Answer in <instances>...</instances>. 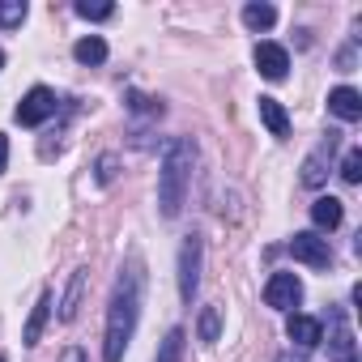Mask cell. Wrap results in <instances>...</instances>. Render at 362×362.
I'll list each match as a JSON object with an SVG mask.
<instances>
[{
  "mask_svg": "<svg viewBox=\"0 0 362 362\" xmlns=\"http://www.w3.org/2000/svg\"><path fill=\"white\" fill-rule=\"evenodd\" d=\"M141 294H145V264L141 256H128V264L115 277L111 303H107V332H103V362H124V349L141 320Z\"/></svg>",
  "mask_w": 362,
  "mask_h": 362,
  "instance_id": "obj_1",
  "label": "cell"
},
{
  "mask_svg": "<svg viewBox=\"0 0 362 362\" xmlns=\"http://www.w3.org/2000/svg\"><path fill=\"white\" fill-rule=\"evenodd\" d=\"M192 166H197V141L192 136H175L162 153V170H158V205L162 218H179L192 184Z\"/></svg>",
  "mask_w": 362,
  "mask_h": 362,
  "instance_id": "obj_2",
  "label": "cell"
},
{
  "mask_svg": "<svg viewBox=\"0 0 362 362\" xmlns=\"http://www.w3.org/2000/svg\"><path fill=\"white\" fill-rule=\"evenodd\" d=\"M341 149V132L337 128H328L324 136H320V145L303 158V188H324L328 184V170H332V153Z\"/></svg>",
  "mask_w": 362,
  "mask_h": 362,
  "instance_id": "obj_3",
  "label": "cell"
},
{
  "mask_svg": "<svg viewBox=\"0 0 362 362\" xmlns=\"http://www.w3.org/2000/svg\"><path fill=\"white\" fill-rule=\"evenodd\" d=\"M201 256H205V239L192 230L184 239V247H179V298L184 303H192L201 290Z\"/></svg>",
  "mask_w": 362,
  "mask_h": 362,
  "instance_id": "obj_4",
  "label": "cell"
},
{
  "mask_svg": "<svg viewBox=\"0 0 362 362\" xmlns=\"http://www.w3.org/2000/svg\"><path fill=\"white\" fill-rule=\"evenodd\" d=\"M56 115V90H47V86H35L22 103H18V111H13V119L22 124V128H39L43 119H52Z\"/></svg>",
  "mask_w": 362,
  "mask_h": 362,
  "instance_id": "obj_5",
  "label": "cell"
},
{
  "mask_svg": "<svg viewBox=\"0 0 362 362\" xmlns=\"http://www.w3.org/2000/svg\"><path fill=\"white\" fill-rule=\"evenodd\" d=\"M264 303H269L273 311H294V307L303 303V281H298L294 273H273L269 286H264Z\"/></svg>",
  "mask_w": 362,
  "mask_h": 362,
  "instance_id": "obj_6",
  "label": "cell"
},
{
  "mask_svg": "<svg viewBox=\"0 0 362 362\" xmlns=\"http://www.w3.org/2000/svg\"><path fill=\"white\" fill-rule=\"evenodd\" d=\"M290 256L303 260V264H311V269H328V264H332L328 239H320V235H311V230H298V235L290 239Z\"/></svg>",
  "mask_w": 362,
  "mask_h": 362,
  "instance_id": "obj_7",
  "label": "cell"
},
{
  "mask_svg": "<svg viewBox=\"0 0 362 362\" xmlns=\"http://www.w3.org/2000/svg\"><path fill=\"white\" fill-rule=\"evenodd\" d=\"M328 358L332 362H358V341L345 324V311H332L328 315Z\"/></svg>",
  "mask_w": 362,
  "mask_h": 362,
  "instance_id": "obj_8",
  "label": "cell"
},
{
  "mask_svg": "<svg viewBox=\"0 0 362 362\" xmlns=\"http://www.w3.org/2000/svg\"><path fill=\"white\" fill-rule=\"evenodd\" d=\"M256 69L264 81H286V69H290V52L281 43H256Z\"/></svg>",
  "mask_w": 362,
  "mask_h": 362,
  "instance_id": "obj_9",
  "label": "cell"
},
{
  "mask_svg": "<svg viewBox=\"0 0 362 362\" xmlns=\"http://www.w3.org/2000/svg\"><path fill=\"white\" fill-rule=\"evenodd\" d=\"M286 337L298 345V349H315L320 341H324V320H315V315H290L286 320Z\"/></svg>",
  "mask_w": 362,
  "mask_h": 362,
  "instance_id": "obj_10",
  "label": "cell"
},
{
  "mask_svg": "<svg viewBox=\"0 0 362 362\" xmlns=\"http://www.w3.org/2000/svg\"><path fill=\"white\" fill-rule=\"evenodd\" d=\"M328 111H332L341 124H354V119H362V94H358L354 86H337V90L328 94Z\"/></svg>",
  "mask_w": 362,
  "mask_h": 362,
  "instance_id": "obj_11",
  "label": "cell"
},
{
  "mask_svg": "<svg viewBox=\"0 0 362 362\" xmlns=\"http://www.w3.org/2000/svg\"><path fill=\"white\" fill-rule=\"evenodd\" d=\"M256 111H260V124L277 136V141H286L290 136V115H286V107L277 103V98H269V94H260V103H256Z\"/></svg>",
  "mask_w": 362,
  "mask_h": 362,
  "instance_id": "obj_12",
  "label": "cell"
},
{
  "mask_svg": "<svg viewBox=\"0 0 362 362\" xmlns=\"http://www.w3.org/2000/svg\"><path fill=\"white\" fill-rule=\"evenodd\" d=\"M86 273L90 269H77L73 277H69V290H64V298H60V320L69 324V320H77V311H81V294H86Z\"/></svg>",
  "mask_w": 362,
  "mask_h": 362,
  "instance_id": "obj_13",
  "label": "cell"
},
{
  "mask_svg": "<svg viewBox=\"0 0 362 362\" xmlns=\"http://www.w3.org/2000/svg\"><path fill=\"white\" fill-rule=\"evenodd\" d=\"M47 315H52V290H43V294H39V303H35V311H30V320H26L22 345H39V337H43V324H47Z\"/></svg>",
  "mask_w": 362,
  "mask_h": 362,
  "instance_id": "obj_14",
  "label": "cell"
},
{
  "mask_svg": "<svg viewBox=\"0 0 362 362\" xmlns=\"http://www.w3.org/2000/svg\"><path fill=\"white\" fill-rule=\"evenodd\" d=\"M341 218H345V209H341V201H337V197H320V201L311 205V222H315L320 230H337V226H341Z\"/></svg>",
  "mask_w": 362,
  "mask_h": 362,
  "instance_id": "obj_15",
  "label": "cell"
},
{
  "mask_svg": "<svg viewBox=\"0 0 362 362\" xmlns=\"http://www.w3.org/2000/svg\"><path fill=\"white\" fill-rule=\"evenodd\" d=\"M73 60H77V64H103V60H107V43H103L98 35H86V39L73 43Z\"/></svg>",
  "mask_w": 362,
  "mask_h": 362,
  "instance_id": "obj_16",
  "label": "cell"
},
{
  "mask_svg": "<svg viewBox=\"0 0 362 362\" xmlns=\"http://www.w3.org/2000/svg\"><path fill=\"white\" fill-rule=\"evenodd\" d=\"M273 22H277V9L273 5H264V0H260V5H243V26L247 30H273Z\"/></svg>",
  "mask_w": 362,
  "mask_h": 362,
  "instance_id": "obj_17",
  "label": "cell"
},
{
  "mask_svg": "<svg viewBox=\"0 0 362 362\" xmlns=\"http://www.w3.org/2000/svg\"><path fill=\"white\" fill-rule=\"evenodd\" d=\"M197 337H201L205 345H214V341L222 337V311H218V307H201V320H197Z\"/></svg>",
  "mask_w": 362,
  "mask_h": 362,
  "instance_id": "obj_18",
  "label": "cell"
},
{
  "mask_svg": "<svg viewBox=\"0 0 362 362\" xmlns=\"http://www.w3.org/2000/svg\"><path fill=\"white\" fill-rule=\"evenodd\" d=\"M26 22V0H0V30H18Z\"/></svg>",
  "mask_w": 362,
  "mask_h": 362,
  "instance_id": "obj_19",
  "label": "cell"
},
{
  "mask_svg": "<svg viewBox=\"0 0 362 362\" xmlns=\"http://www.w3.org/2000/svg\"><path fill=\"white\" fill-rule=\"evenodd\" d=\"M179 358H184V328H170L166 341L158 345V358L153 362H179Z\"/></svg>",
  "mask_w": 362,
  "mask_h": 362,
  "instance_id": "obj_20",
  "label": "cell"
},
{
  "mask_svg": "<svg viewBox=\"0 0 362 362\" xmlns=\"http://www.w3.org/2000/svg\"><path fill=\"white\" fill-rule=\"evenodd\" d=\"M341 179H345V184H358V179H362V149H349V153H345Z\"/></svg>",
  "mask_w": 362,
  "mask_h": 362,
  "instance_id": "obj_21",
  "label": "cell"
},
{
  "mask_svg": "<svg viewBox=\"0 0 362 362\" xmlns=\"http://www.w3.org/2000/svg\"><path fill=\"white\" fill-rule=\"evenodd\" d=\"M128 107H132L136 115H162V103H158V98H145V94H136V90H128Z\"/></svg>",
  "mask_w": 362,
  "mask_h": 362,
  "instance_id": "obj_22",
  "label": "cell"
},
{
  "mask_svg": "<svg viewBox=\"0 0 362 362\" xmlns=\"http://www.w3.org/2000/svg\"><path fill=\"white\" fill-rule=\"evenodd\" d=\"M111 13H115V5H90V0L77 5V18H86V22H107Z\"/></svg>",
  "mask_w": 362,
  "mask_h": 362,
  "instance_id": "obj_23",
  "label": "cell"
},
{
  "mask_svg": "<svg viewBox=\"0 0 362 362\" xmlns=\"http://www.w3.org/2000/svg\"><path fill=\"white\" fill-rule=\"evenodd\" d=\"M115 179V153H103L98 158V184H111Z\"/></svg>",
  "mask_w": 362,
  "mask_h": 362,
  "instance_id": "obj_24",
  "label": "cell"
},
{
  "mask_svg": "<svg viewBox=\"0 0 362 362\" xmlns=\"http://www.w3.org/2000/svg\"><path fill=\"white\" fill-rule=\"evenodd\" d=\"M60 362H86V349H81V345H69V349L60 354Z\"/></svg>",
  "mask_w": 362,
  "mask_h": 362,
  "instance_id": "obj_25",
  "label": "cell"
},
{
  "mask_svg": "<svg viewBox=\"0 0 362 362\" xmlns=\"http://www.w3.org/2000/svg\"><path fill=\"white\" fill-rule=\"evenodd\" d=\"M9 166V136H0V170Z\"/></svg>",
  "mask_w": 362,
  "mask_h": 362,
  "instance_id": "obj_26",
  "label": "cell"
},
{
  "mask_svg": "<svg viewBox=\"0 0 362 362\" xmlns=\"http://www.w3.org/2000/svg\"><path fill=\"white\" fill-rule=\"evenodd\" d=\"M0 69H5V52H0Z\"/></svg>",
  "mask_w": 362,
  "mask_h": 362,
  "instance_id": "obj_27",
  "label": "cell"
},
{
  "mask_svg": "<svg viewBox=\"0 0 362 362\" xmlns=\"http://www.w3.org/2000/svg\"><path fill=\"white\" fill-rule=\"evenodd\" d=\"M277 362H290V354H286V358H277Z\"/></svg>",
  "mask_w": 362,
  "mask_h": 362,
  "instance_id": "obj_28",
  "label": "cell"
},
{
  "mask_svg": "<svg viewBox=\"0 0 362 362\" xmlns=\"http://www.w3.org/2000/svg\"><path fill=\"white\" fill-rule=\"evenodd\" d=\"M0 362H5V354H0Z\"/></svg>",
  "mask_w": 362,
  "mask_h": 362,
  "instance_id": "obj_29",
  "label": "cell"
}]
</instances>
